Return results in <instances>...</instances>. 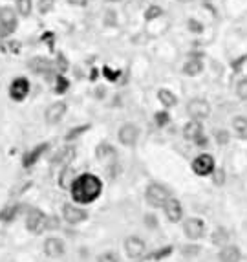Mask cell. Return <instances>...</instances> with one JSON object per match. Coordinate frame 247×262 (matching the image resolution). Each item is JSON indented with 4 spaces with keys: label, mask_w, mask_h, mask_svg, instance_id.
<instances>
[{
    "label": "cell",
    "mask_w": 247,
    "mask_h": 262,
    "mask_svg": "<svg viewBox=\"0 0 247 262\" xmlns=\"http://www.w3.org/2000/svg\"><path fill=\"white\" fill-rule=\"evenodd\" d=\"M70 193H72V198L75 204H81V206H86V204H92L96 202L102 193V182L96 174L92 172H85L73 180L72 187H70Z\"/></svg>",
    "instance_id": "6da1fadb"
},
{
    "label": "cell",
    "mask_w": 247,
    "mask_h": 262,
    "mask_svg": "<svg viewBox=\"0 0 247 262\" xmlns=\"http://www.w3.org/2000/svg\"><path fill=\"white\" fill-rule=\"evenodd\" d=\"M170 198V193L169 189L161 185V183H150L145 191V200L148 202V206L154 209L157 208H163V204Z\"/></svg>",
    "instance_id": "7a4b0ae2"
},
{
    "label": "cell",
    "mask_w": 247,
    "mask_h": 262,
    "mask_svg": "<svg viewBox=\"0 0 247 262\" xmlns=\"http://www.w3.org/2000/svg\"><path fill=\"white\" fill-rule=\"evenodd\" d=\"M26 229L33 235H41L48 229V216L41 209H31L26 216Z\"/></svg>",
    "instance_id": "3957f363"
},
{
    "label": "cell",
    "mask_w": 247,
    "mask_h": 262,
    "mask_svg": "<svg viewBox=\"0 0 247 262\" xmlns=\"http://www.w3.org/2000/svg\"><path fill=\"white\" fill-rule=\"evenodd\" d=\"M187 114L191 116V119L203 121V119H207V117L211 116V105L201 98L191 99L187 103Z\"/></svg>",
    "instance_id": "277c9868"
},
{
    "label": "cell",
    "mask_w": 247,
    "mask_h": 262,
    "mask_svg": "<svg viewBox=\"0 0 247 262\" xmlns=\"http://www.w3.org/2000/svg\"><path fill=\"white\" fill-rule=\"evenodd\" d=\"M214 169H216V161H214V158H212L211 154L203 153L194 158L193 171L196 176H211Z\"/></svg>",
    "instance_id": "5b68a950"
},
{
    "label": "cell",
    "mask_w": 247,
    "mask_h": 262,
    "mask_svg": "<svg viewBox=\"0 0 247 262\" xmlns=\"http://www.w3.org/2000/svg\"><path fill=\"white\" fill-rule=\"evenodd\" d=\"M205 231H207V226L205 222L198 216H193V218H187L183 222V233L189 240H199L203 237Z\"/></svg>",
    "instance_id": "8992f818"
},
{
    "label": "cell",
    "mask_w": 247,
    "mask_h": 262,
    "mask_svg": "<svg viewBox=\"0 0 247 262\" xmlns=\"http://www.w3.org/2000/svg\"><path fill=\"white\" fill-rule=\"evenodd\" d=\"M125 253H127V257L128 259H132V261L143 259L147 253L145 240L139 237H128L127 240H125Z\"/></svg>",
    "instance_id": "52a82bcc"
},
{
    "label": "cell",
    "mask_w": 247,
    "mask_h": 262,
    "mask_svg": "<svg viewBox=\"0 0 247 262\" xmlns=\"http://www.w3.org/2000/svg\"><path fill=\"white\" fill-rule=\"evenodd\" d=\"M117 140L123 147H136L139 140V127L134 123H127L119 128L117 132Z\"/></svg>",
    "instance_id": "ba28073f"
},
{
    "label": "cell",
    "mask_w": 247,
    "mask_h": 262,
    "mask_svg": "<svg viewBox=\"0 0 247 262\" xmlns=\"http://www.w3.org/2000/svg\"><path fill=\"white\" fill-rule=\"evenodd\" d=\"M28 94H30V81L26 79V77H17V79L11 81V85H9V98L13 101H24L28 98Z\"/></svg>",
    "instance_id": "9c48e42d"
},
{
    "label": "cell",
    "mask_w": 247,
    "mask_h": 262,
    "mask_svg": "<svg viewBox=\"0 0 247 262\" xmlns=\"http://www.w3.org/2000/svg\"><path fill=\"white\" fill-rule=\"evenodd\" d=\"M62 218L66 220L68 224H81L88 218V213L83 208H77L73 204H64L62 206Z\"/></svg>",
    "instance_id": "30bf717a"
},
{
    "label": "cell",
    "mask_w": 247,
    "mask_h": 262,
    "mask_svg": "<svg viewBox=\"0 0 247 262\" xmlns=\"http://www.w3.org/2000/svg\"><path fill=\"white\" fill-rule=\"evenodd\" d=\"M163 211H165V216L169 222L176 224V222H180L183 218V206H181V202L178 198H172L170 196L169 200L163 204Z\"/></svg>",
    "instance_id": "8fae6325"
},
{
    "label": "cell",
    "mask_w": 247,
    "mask_h": 262,
    "mask_svg": "<svg viewBox=\"0 0 247 262\" xmlns=\"http://www.w3.org/2000/svg\"><path fill=\"white\" fill-rule=\"evenodd\" d=\"M66 103H62V101H57V103H51L46 108V112H44V117H46V123H49V125H57V123L62 121V117L66 116Z\"/></svg>",
    "instance_id": "7c38bea8"
},
{
    "label": "cell",
    "mask_w": 247,
    "mask_h": 262,
    "mask_svg": "<svg viewBox=\"0 0 247 262\" xmlns=\"http://www.w3.org/2000/svg\"><path fill=\"white\" fill-rule=\"evenodd\" d=\"M44 253L49 257V259H60V257L66 253V244L57 237H49L46 238L44 242Z\"/></svg>",
    "instance_id": "4fadbf2b"
},
{
    "label": "cell",
    "mask_w": 247,
    "mask_h": 262,
    "mask_svg": "<svg viewBox=\"0 0 247 262\" xmlns=\"http://www.w3.org/2000/svg\"><path fill=\"white\" fill-rule=\"evenodd\" d=\"M201 136H203V127H201V121H198V119H191V121L183 127V138H185V140L196 143Z\"/></svg>",
    "instance_id": "5bb4252c"
},
{
    "label": "cell",
    "mask_w": 247,
    "mask_h": 262,
    "mask_svg": "<svg viewBox=\"0 0 247 262\" xmlns=\"http://www.w3.org/2000/svg\"><path fill=\"white\" fill-rule=\"evenodd\" d=\"M220 262H240L242 261V251L238 246H223L220 253H218Z\"/></svg>",
    "instance_id": "9a60e30c"
},
{
    "label": "cell",
    "mask_w": 247,
    "mask_h": 262,
    "mask_svg": "<svg viewBox=\"0 0 247 262\" xmlns=\"http://www.w3.org/2000/svg\"><path fill=\"white\" fill-rule=\"evenodd\" d=\"M75 154H77L75 147H72V145L62 147L59 153L55 154L53 163H55V165H70V163L73 161V158H75Z\"/></svg>",
    "instance_id": "2e32d148"
},
{
    "label": "cell",
    "mask_w": 247,
    "mask_h": 262,
    "mask_svg": "<svg viewBox=\"0 0 247 262\" xmlns=\"http://www.w3.org/2000/svg\"><path fill=\"white\" fill-rule=\"evenodd\" d=\"M46 151H48V143H41V145H37L35 149H31L30 153L24 156V167H31V165H35L37 161H39V158H41Z\"/></svg>",
    "instance_id": "e0dca14e"
},
{
    "label": "cell",
    "mask_w": 247,
    "mask_h": 262,
    "mask_svg": "<svg viewBox=\"0 0 247 262\" xmlns=\"http://www.w3.org/2000/svg\"><path fill=\"white\" fill-rule=\"evenodd\" d=\"M77 178V174H75V169L73 167H70V165H64V169L60 171V176H59V185L62 187V189H68L70 191V187H72L73 180Z\"/></svg>",
    "instance_id": "ac0fdd59"
},
{
    "label": "cell",
    "mask_w": 247,
    "mask_h": 262,
    "mask_svg": "<svg viewBox=\"0 0 247 262\" xmlns=\"http://www.w3.org/2000/svg\"><path fill=\"white\" fill-rule=\"evenodd\" d=\"M30 68L35 73H49L53 70V64L48 59H44V57H35V59H31Z\"/></svg>",
    "instance_id": "d6986e66"
},
{
    "label": "cell",
    "mask_w": 247,
    "mask_h": 262,
    "mask_svg": "<svg viewBox=\"0 0 247 262\" xmlns=\"http://www.w3.org/2000/svg\"><path fill=\"white\" fill-rule=\"evenodd\" d=\"M157 99H159V103L165 106V108H172L178 105V98H176L174 92H170L169 88H161V90L157 92Z\"/></svg>",
    "instance_id": "ffe728a7"
},
{
    "label": "cell",
    "mask_w": 247,
    "mask_h": 262,
    "mask_svg": "<svg viewBox=\"0 0 247 262\" xmlns=\"http://www.w3.org/2000/svg\"><path fill=\"white\" fill-rule=\"evenodd\" d=\"M229 231L225 229V227H216L214 231H212L211 235V240H212V244L218 246V248H223V246H227L229 244Z\"/></svg>",
    "instance_id": "44dd1931"
},
{
    "label": "cell",
    "mask_w": 247,
    "mask_h": 262,
    "mask_svg": "<svg viewBox=\"0 0 247 262\" xmlns=\"http://www.w3.org/2000/svg\"><path fill=\"white\" fill-rule=\"evenodd\" d=\"M203 70V62L199 61V59H189L185 64H183V73L189 75V77H196L199 75Z\"/></svg>",
    "instance_id": "7402d4cb"
},
{
    "label": "cell",
    "mask_w": 247,
    "mask_h": 262,
    "mask_svg": "<svg viewBox=\"0 0 247 262\" xmlns=\"http://www.w3.org/2000/svg\"><path fill=\"white\" fill-rule=\"evenodd\" d=\"M233 130L236 132L238 138L247 140V117L246 116H236L233 119Z\"/></svg>",
    "instance_id": "603a6c76"
},
{
    "label": "cell",
    "mask_w": 247,
    "mask_h": 262,
    "mask_svg": "<svg viewBox=\"0 0 247 262\" xmlns=\"http://www.w3.org/2000/svg\"><path fill=\"white\" fill-rule=\"evenodd\" d=\"M96 156L99 159H102V161H106L108 158L115 156L114 147L110 145V143H99V145H97V149H96Z\"/></svg>",
    "instance_id": "cb8c5ba5"
},
{
    "label": "cell",
    "mask_w": 247,
    "mask_h": 262,
    "mask_svg": "<svg viewBox=\"0 0 247 262\" xmlns=\"http://www.w3.org/2000/svg\"><path fill=\"white\" fill-rule=\"evenodd\" d=\"M0 24H17V15L13 7H0Z\"/></svg>",
    "instance_id": "d4e9b609"
},
{
    "label": "cell",
    "mask_w": 247,
    "mask_h": 262,
    "mask_svg": "<svg viewBox=\"0 0 247 262\" xmlns=\"http://www.w3.org/2000/svg\"><path fill=\"white\" fill-rule=\"evenodd\" d=\"M31 9H33V4H31V0H17V11H18V15H22V17H30Z\"/></svg>",
    "instance_id": "484cf974"
},
{
    "label": "cell",
    "mask_w": 247,
    "mask_h": 262,
    "mask_svg": "<svg viewBox=\"0 0 247 262\" xmlns=\"http://www.w3.org/2000/svg\"><path fill=\"white\" fill-rule=\"evenodd\" d=\"M214 140H216L218 145L225 147L231 141V132L229 130H225V128H218L216 132H214Z\"/></svg>",
    "instance_id": "4316f807"
},
{
    "label": "cell",
    "mask_w": 247,
    "mask_h": 262,
    "mask_svg": "<svg viewBox=\"0 0 247 262\" xmlns=\"http://www.w3.org/2000/svg\"><path fill=\"white\" fill-rule=\"evenodd\" d=\"M172 246H165V248H161V250H157L156 253H152V255H148L147 259L148 261H161V259H167L169 255H172Z\"/></svg>",
    "instance_id": "83f0119b"
},
{
    "label": "cell",
    "mask_w": 247,
    "mask_h": 262,
    "mask_svg": "<svg viewBox=\"0 0 247 262\" xmlns=\"http://www.w3.org/2000/svg\"><path fill=\"white\" fill-rule=\"evenodd\" d=\"M68 86H70V83H68V79L64 75H57L55 77V92L57 94H64L68 90Z\"/></svg>",
    "instance_id": "f1b7e54d"
},
{
    "label": "cell",
    "mask_w": 247,
    "mask_h": 262,
    "mask_svg": "<svg viewBox=\"0 0 247 262\" xmlns=\"http://www.w3.org/2000/svg\"><path fill=\"white\" fill-rule=\"evenodd\" d=\"M236 96L244 101H247V77L238 81V85H236Z\"/></svg>",
    "instance_id": "f546056e"
},
{
    "label": "cell",
    "mask_w": 247,
    "mask_h": 262,
    "mask_svg": "<svg viewBox=\"0 0 247 262\" xmlns=\"http://www.w3.org/2000/svg\"><path fill=\"white\" fill-rule=\"evenodd\" d=\"M97 262H119V255L115 251H106L97 257Z\"/></svg>",
    "instance_id": "4dcf8cb0"
},
{
    "label": "cell",
    "mask_w": 247,
    "mask_h": 262,
    "mask_svg": "<svg viewBox=\"0 0 247 262\" xmlns=\"http://www.w3.org/2000/svg\"><path fill=\"white\" fill-rule=\"evenodd\" d=\"M170 121V116L169 112H165V110H161V112H156V123L157 127H167Z\"/></svg>",
    "instance_id": "1f68e13d"
},
{
    "label": "cell",
    "mask_w": 247,
    "mask_h": 262,
    "mask_svg": "<svg viewBox=\"0 0 247 262\" xmlns=\"http://www.w3.org/2000/svg\"><path fill=\"white\" fill-rule=\"evenodd\" d=\"M18 213V206H11V208H7L2 211V214H0V218L6 220V222H9V220H13V216Z\"/></svg>",
    "instance_id": "d6a6232c"
},
{
    "label": "cell",
    "mask_w": 247,
    "mask_h": 262,
    "mask_svg": "<svg viewBox=\"0 0 247 262\" xmlns=\"http://www.w3.org/2000/svg\"><path fill=\"white\" fill-rule=\"evenodd\" d=\"M53 9V0H39V11L49 13Z\"/></svg>",
    "instance_id": "836d02e7"
},
{
    "label": "cell",
    "mask_w": 247,
    "mask_h": 262,
    "mask_svg": "<svg viewBox=\"0 0 247 262\" xmlns=\"http://www.w3.org/2000/svg\"><path fill=\"white\" fill-rule=\"evenodd\" d=\"M88 125H85V127H77V128H73V130H70V134H66V140L70 141V140H73V138H77V136H81L85 130H88Z\"/></svg>",
    "instance_id": "e575fe53"
},
{
    "label": "cell",
    "mask_w": 247,
    "mask_h": 262,
    "mask_svg": "<svg viewBox=\"0 0 247 262\" xmlns=\"http://www.w3.org/2000/svg\"><path fill=\"white\" fill-rule=\"evenodd\" d=\"M212 174H214V183H216V185H220V183L225 182V172H223L222 169H214Z\"/></svg>",
    "instance_id": "d590c367"
},
{
    "label": "cell",
    "mask_w": 247,
    "mask_h": 262,
    "mask_svg": "<svg viewBox=\"0 0 247 262\" xmlns=\"http://www.w3.org/2000/svg\"><path fill=\"white\" fill-rule=\"evenodd\" d=\"M102 22H104L106 26L114 24V22H115V11H112V9H110V11H106V15H104V18H102Z\"/></svg>",
    "instance_id": "8d00e7d4"
},
{
    "label": "cell",
    "mask_w": 247,
    "mask_h": 262,
    "mask_svg": "<svg viewBox=\"0 0 247 262\" xmlns=\"http://www.w3.org/2000/svg\"><path fill=\"white\" fill-rule=\"evenodd\" d=\"M157 15H161V9H159V7H150V9H147V18H156Z\"/></svg>",
    "instance_id": "74e56055"
},
{
    "label": "cell",
    "mask_w": 247,
    "mask_h": 262,
    "mask_svg": "<svg viewBox=\"0 0 247 262\" xmlns=\"http://www.w3.org/2000/svg\"><path fill=\"white\" fill-rule=\"evenodd\" d=\"M145 224L147 226H150V227H156L157 226L156 216H154V214H145Z\"/></svg>",
    "instance_id": "f35d334b"
},
{
    "label": "cell",
    "mask_w": 247,
    "mask_h": 262,
    "mask_svg": "<svg viewBox=\"0 0 247 262\" xmlns=\"http://www.w3.org/2000/svg\"><path fill=\"white\" fill-rule=\"evenodd\" d=\"M189 28H191V31H201V24H198L196 20H189Z\"/></svg>",
    "instance_id": "ab89813d"
},
{
    "label": "cell",
    "mask_w": 247,
    "mask_h": 262,
    "mask_svg": "<svg viewBox=\"0 0 247 262\" xmlns=\"http://www.w3.org/2000/svg\"><path fill=\"white\" fill-rule=\"evenodd\" d=\"M70 4H73V6H86L88 4V0H68Z\"/></svg>",
    "instance_id": "60d3db41"
},
{
    "label": "cell",
    "mask_w": 247,
    "mask_h": 262,
    "mask_svg": "<svg viewBox=\"0 0 247 262\" xmlns=\"http://www.w3.org/2000/svg\"><path fill=\"white\" fill-rule=\"evenodd\" d=\"M178 2H181V4H187V2H191V0H178Z\"/></svg>",
    "instance_id": "b9f144b4"
},
{
    "label": "cell",
    "mask_w": 247,
    "mask_h": 262,
    "mask_svg": "<svg viewBox=\"0 0 247 262\" xmlns=\"http://www.w3.org/2000/svg\"><path fill=\"white\" fill-rule=\"evenodd\" d=\"M108 2H119V0H108Z\"/></svg>",
    "instance_id": "7bdbcfd3"
}]
</instances>
